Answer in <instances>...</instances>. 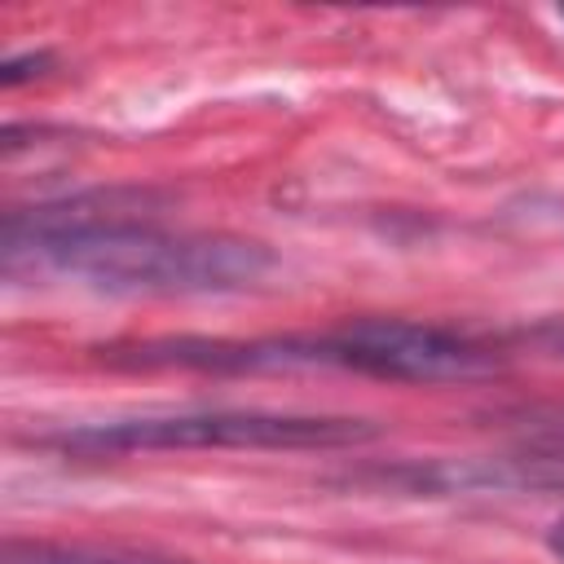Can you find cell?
I'll use <instances>...</instances> for the list:
<instances>
[{"instance_id": "cell-9", "label": "cell", "mask_w": 564, "mask_h": 564, "mask_svg": "<svg viewBox=\"0 0 564 564\" xmlns=\"http://www.w3.org/2000/svg\"><path fill=\"white\" fill-rule=\"evenodd\" d=\"M560 22H564V9H560Z\"/></svg>"}, {"instance_id": "cell-8", "label": "cell", "mask_w": 564, "mask_h": 564, "mask_svg": "<svg viewBox=\"0 0 564 564\" xmlns=\"http://www.w3.org/2000/svg\"><path fill=\"white\" fill-rule=\"evenodd\" d=\"M546 551L564 564V516H555V520H551V529H546Z\"/></svg>"}, {"instance_id": "cell-6", "label": "cell", "mask_w": 564, "mask_h": 564, "mask_svg": "<svg viewBox=\"0 0 564 564\" xmlns=\"http://www.w3.org/2000/svg\"><path fill=\"white\" fill-rule=\"evenodd\" d=\"M538 427H533V436H529V445L538 449V454H546V458H555V463H564V414H551V419H533ZM542 458V463H546Z\"/></svg>"}, {"instance_id": "cell-3", "label": "cell", "mask_w": 564, "mask_h": 564, "mask_svg": "<svg viewBox=\"0 0 564 564\" xmlns=\"http://www.w3.org/2000/svg\"><path fill=\"white\" fill-rule=\"evenodd\" d=\"M379 427L352 414H300V410H176L132 414L110 423H79L40 436L62 454H154V449H335L370 441Z\"/></svg>"}, {"instance_id": "cell-5", "label": "cell", "mask_w": 564, "mask_h": 564, "mask_svg": "<svg viewBox=\"0 0 564 564\" xmlns=\"http://www.w3.org/2000/svg\"><path fill=\"white\" fill-rule=\"evenodd\" d=\"M516 348H533V352H542V357H560L564 361V322L555 317V322H533V326H520V330H511L507 335Z\"/></svg>"}, {"instance_id": "cell-1", "label": "cell", "mask_w": 564, "mask_h": 564, "mask_svg": "<svg viewBox=\"0 0 564 564\" xmlns=\"http://www.w3.org/2000/svg\"><path fill=\"white\" fill-rule=\"evenodd\" d=\"M256 238L167 229L123 212L31 207L4 216V269L70 278L110 295H238L273 273Z\"/></svg>"}, {"instance_id": "cell-7", "label": "cell", "mask_w": 564, "mask_h": 564, "mask_svg": "<svg viewBox=\"0 0 564 564\" xmlns=\"http://www.w3.org/2000/svg\"><path fill=\"white\" fill-rule=\"evenodd\" d=\"M53 66V53H26V57H4V66H0V84L4 88H18L22 79H31V75H44Z\"/></svg>"}, {"instance_id": "cell-4", "label": "cell", "mask_w": 564, "mask_h": 564, "mask_svg": "<svg viewBox=\"0 0 564 564\" xmlns=\"http://www.w3.org/2000/svg\"><path fill=\"white\" fill-rule=\"evenodd\" d=\"M0 564H194V560L150 555V551H115V546H84V542L9 538Z\"/></svg>"}, {"instance_id": "cell-2", "label": "cell", "mask_w": 564, "mask_h": 564, "mask_svg": "<svg viewBox=\"0 0 564 564\" xmlns=\"http://www.w3.org/2000/svg\"><path fill=\"white\" fill-rule=\"evenodd\" d=\"M185 370H352L397 383H458L502 366L498 344L471 339L441 322L414 317H357L322 335H269V339H203L181 344Z\"/></svg>"}]
</instances>
